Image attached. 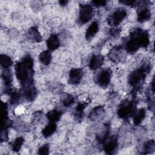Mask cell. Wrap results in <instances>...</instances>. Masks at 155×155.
Here are the masks:
<instances>
[{
  "label": "cell",
  "mask_w": 155,
  "mask_h": 155,
  "mask_svg": "<svg viewBox=\"0 0 155 155\" xmlns=\"http://www.w3.org/2000/svg\"><path fill=\"white\" fill-rule=\"evenodd\" d=\"M33 62L30 56H25L22 61L16 65V76L19 81L24 86L33 82Z\"/></svg>",
  "instance_id": "1"
},
{
  "label": "cell",
  "mask_w": 155,
  "mask_h": 155,
  "mask_svg": "<svg viewBox=\"0 0 155 155\" xmlns=\"http://www.w3.org/2000/svg\"><path fill=\"white\" fill-rule=\"evenodd\" d=\"M139 47L147 48L150 44L149 34L147 31H143L140 28L136 29L130 34V38Z\"/></svg>",
  "instance_id": "2"
},
{
  "label": "cell",
  "mask_w": 155,
  "mask_h": 155,
  "mask_svg": "<svg viewBox=\"0 0 155 155\" xmlns=\"http://www.w3.org/2000/svg\"><path fill=\"white\" fill-rule=\"evenodd\" d=\"M136 111L135 103L133 101H125L119 106L117 110V115L122 119H127L132 117Z\"/></svg>",
  "instance_id": "3"
},
{
  "label": "cell",
  "mask_w": 155,
  "mask_h": 155,
  "mask_svg": "<svg viewBox=\"0 0 155 155\" xmlns=\"http://www.w3.org/2000/svg\"><path fill=\"white\" fill-rule=\"evenodd\" d=\"M93 10L90 4H81L79 10V22L81 24L88 22L92 18Z\"/></svg>",
  "instance_id": "4"
},
{
  "label": "cell",
  "mask_w": 155,
  "mask_h": 155,
  "mask_svg": "<svg viewBox=\"0 0 155 155\" xmlns=\"http://www.w3.org/2000/svg\"><path fill=\"white\" fill-rule=\"evenodd\" d=\"M146 73L139 68L132 72L130 74L128 78V82L132 87L137 88L140 86V83L143 82Z\"/></svg>",
  "instance_id": "5"
},
{
  "label": "cell",
  "mask_w": 155,
  "mask_h": 155,
  "mask_svg": "<svg viewBox=\"0 0 155 155\" xmlns=\"http://www.w3.org/2000/svg\"><path fill=\"white\" fill-rule=\"evenodd\" d=\"M127 11L125 9L120 8L116 10L112 15L108 19V23L112 26L119 25L126 17Z\"/></svg>",
  "instance_id": "6"
},
{
  "label": "cell",
  "mask_w": 155,
  "mask_h": 155,
  "mask_svg": "<svg viewBox=\"0 0 155 155\" xmlns=\"http://www.w3.org/2000/svg\"><path fill=\"white\" fill-rule=\"evenodd\" d=\"M104 150L106 153L113 154L117 147V137L116 136H112L110 137H107L104 142Z\"/></svg>",
  "instance_id": "7"
},
{
  "label": "cell",
  "mask_w": 155,
  "mask_h": 155,
  "mask_svg": "<svg viewBox=\"0 0 155 155\" xmlns=\"http://www.w3.org/2000/svg\"><path fill=\"white\" fill-rule=\"evenodd\" d=\"M83 76V71L81 68L71 69L69 73L68 82L72 85L79 84Z\"/></svg>",
  "instance_id": "8"
},
{
  "label": "cell",
  "mask_w": 155,
  "mask_h": 155,
  "mask_svg": "<svg viewBox=\"0 0 155 155\" xmlns=\"http://www.w3.org/2000/svg\"><path fill=\"white\" fill-rule=\"evenodd\" d=\"M111 80V71L108 69L102 70L98 74L97 82L102 87H107Z\"/></svg>",
  "instance_id": "9"
},
{
  "label": "cell",
  "mask_w": 155,
  "mask_h": 155,
  "mask_svg": "<svg viewBox=\"0 0 155 155\" xmlns=\"http://www.w3.org/2000/svg\"><path fill=\"white\" fill-rule=\"evenodd\" d=\"M23 93L25 97L30 101H33L36 97V90L33 82L23 86Z\"/></svg>",
  "instance_id": "10"
},
{
  "label": "cell",
  "mask_w": 155,
  "mask_h": 155,
  "mask_svg": "<svg viewBox=\"0 0 155 155\" xmlns=\"http://www.w3.org/2000/svg\"><path fill=\"white\" fill-rule=\"evenodd\" d=\"M104 58L101 54H94L92 56L89 62V68L91 70H97L101 67L103 64Z\"/></svg>",
  "instance_id": "11"
},
{
  "label": "cell",
  "mask_w": 155,
  "mask_h": 155,
  "mask_svg": "<svg viewBox=\"0 0 155 155\" xmlns=\"http://www.w3.org/2000/svg\"><path fill=\"white\" fill-rule=\"evenodd\" d=\"M60 45V42L58 36L55 34H52L47 40V46L48 50H54L57 49Z\"/></svg>",
  "instance_id": "12"
},
{
  "label": "cell",
  "mask_w": 155,
  "mask_h": 155,
  "mask_svg": "<svg viewBox=\"0 0 155 155\" xmlns=\"http://www.w3.org/2000/svg\"><path fill=\"white\" fill-rule=\"evenodd\" d=\"M98 30H99L98 22L96 21L93 22L88 27L86 31V33H85L86 39L88 40L92 39L97 33Z\"/></svg>",
  "instance_id": "13"
},
{
  "label": "cell",
  "mask_w": 155,
  "mask_h": 155,
  "mask_svg": "<svg viewBox=\"0 0 155 155\" xmlns=\"http://www.w3.org/2000/svg\"><path fill=\"white\" fill-rule=\"evenodd\" d=\"M57 125L55 122H50L42 130V134L44 137H48L51 136L56 130Z\"/></svg>",
  "instance_id": "14"
},
{
  "label": "cell",
  "mask_w": 155,
  "mask_h": 155,
  "mask_svg": "<svg viewBox=\"0 0 155 155\" xmlns=\"http://www.w3.org/2000/svg\"><path fill=\"white\" fill-rule=\"evenodd\" d=\"M104 108L101 106H97L94 108L89 114V117L91 120H96L100 119L104 114Z\"/></svg>",
  "instance_id": "15"
},
{
  "label": "cell",
  "mask_w": 155,
  "mask_h": 155,
  "mask_svg": "<svg viewBox=\"0 0 155 155\" xmlns=\"http://www.w3.org/2000/svg\"><path fill=\"white\" fill-rule=\"evenodd\" d=\"M151 18V12L147 7L141 8L137 13V21L139 22H143L149 20Z\"/></svg>",
  "instance_id": "16"
},
{
  "label": "cell",
  "mask_w": 155,
  "mask_h": 155,
  "mask_svg": "<svg viewBox=\"0 0 155 155\" xmlns=\"http://www.w3.org/2000/svg\"><path fill=\"white\" fill-rule=\"evenodd\" d=\"M27 35L28 38L33 41L39 42L42 41V36H41L38 28L35 27H33L28 30Z\"/></svg>",
  "instance_id": "17"
},
{
  "label": "cell",
  "mask_w": 155,
  "mask_h": 155,
  "mask_svg": "<svg viewBox=\"0 0 155 155\" xmlns=\"http://www.w3.org/2000/svg\"><path fill=\"white\" fill-rule=\"evenodd\" d=\"M146 112L143 108H140L135 111L133 116V122L135 125H139L145 117Z\"/></svg>",
  "instance_id": "18"
},
{
  "label": "cell",
  "mask_w": 155,
  "mask_h": 155,
  "mask_svg": "<svg viewBox=\"0 0 155 155\" xmlns=\"http://www.w3.org/2000/svg\"><path fill=\"white\" fill-rule=\"evenodd\" d=\"M62 115V113L57 110H52L49 111L47 114L46 116L47 119L50 120V122H58Z\"/></svg>",
  "instance_id": "19"
},
{
  "label": "cell",
  "mask_w": 155,
  "mask_h": 155,
  "mask_svg": "<svg viewBox=\"0 0 155 155\" xmlns=\"http://www.w3.org/2000/svg\"><path fill=\"white\" fill-rule=\"evenodd\" d=\"M39 61L45 65H48L51 61V54L50 50L42 51L39 55Z\"/></svg>",
  "instance_id": "20"
},
{
  "label": "cell",
  "mask_w": 155,
  "mask_h": 155,
  "mask_svg": "<svg viewBox=\"0 0 155 155\" xmlns=\"http://www.w3.org/2000/svg\"><path fill=\"white\" fill-rule=\"evenodd\" d=\"M0 63L1 66L5 69V68H9L12 65L13 62L11 58L5 54H1Z\"/></svg>",
  "instance_id": "21"
},
{
  "label": "cell",
  "mask_w": 155,
  "mask_h": 155,
  "mask_svg": "<svg viewBox=\"0 0 155 155\" xmlns=\"http://www.w3.org/2000/svg\"><path fill=\"white\" fill-rule=\"evenodd\" d=\"M24 142V139L22 137H18L16 138L12 145V150L16 152L19 151L21 148Z\"/></svg>",
  "instance_id": "22"
},
{
  "label": "cell",
  "mask_w": 155,
  "mask_h": 155,
  "mask_svg": "<svg viewBox=\"0 0 155 155\" xmlns=\"http://www.w3.org/2000/svg\"><path fill=\"white\" fill-rule=\"evenodd\" d=\"M2 77L5 83V85L7 87V88H8V87L10 86L12 82V76L11 73L9 72V70H7V68H5L4 72L2 73Z\"/></svg>",
  "instance_id": "23"
},
{
  "label": "cell",
  "mask_w": 155,
  "mask_h": 155,
  "mask_svg": "<svg viewBox=\"0 0 155 155\" xmlns=\"http://www.w3.org/2000/svg\"><path fill=\"white\" fill-rule=\"evenodd\" d=\"M155 149V144H154V141L153 140H151L148 142H147L143 148V151L144 153H151L154 151Z\"/></svg>",
  "instance_id": "24"
},
{
  "label": "cell",
  "mask_w": 155,
  "mask_h": 155,
  "mask_svg": "<svg viewBox=\"0 0 155 155\" xmlns=\"http://www.w3.org/2000/svg\"><path fill=\"white\" fill-rule=\"evenodd\" d=\"M87 105H88L87 102L79 103L76 108V116H77L79 118L82 117L83 111L85 108V107L87 106Z\"/></svg>",
  "instance_id": "25"
},
{
  "label": "cell",
  "mask_w": 155,
  "mask_h": 155,
  "mask_svg": "<svg viewBox=\"0 0 155 155\" xmlns=\"http://www.w3.org/2000/svg\"><path fill=\"white\" fill-rule=\"evenodd\" d=\"M74 101V98L72 95L67 94L62 99V104L65 107H68L73 104Z\"/></svg>",
  "instance_id": "26"
},
{
  "label": "cell",
  "mask_w": 155,
  "mask_h": 155,
  "mask_svg": "<svg viewBox=\"0 0 155 155\" xmlns=\"http://www.w3.org/2000/svg\"><path fill=\"white\" fill-rule=\"evenodd\" d=\"M20 94L17 91H12L10 93V102L12 104H16L20 99Z\"/></svg>",
  "instance_id": "27"
},
{
  "label": "cell",
  "mask_w": 155,
  "mask_h": 155,
  "mask_svg": "<svg viewBox=\"0 0 155 155\" xmlns=\"http://www.w3.org/2000/svg\"><path fill=\"white\" fill-rule=\"evenodd\" d=\"M38 154L42 155H47L49 153V145L48 144H45L41 147L38 151Z\"/></svg>",
  "instance_id": "28"
},
{
  "label": "cell",
  "mask_w": 155,
  "mask_h": 155,
  "mask_svg": "<svg viewBox=\"0 0 155 155\" xmlns=\"http://www.w3.org/2000/svg\"><path fill=\"white\" fill-rule=\"evenodd\" d=\"M91 3L93 4V5L97 7H102L105 5L106 4V1H103V0H95V1H93L91 2Z\"/></svg>",
  "instance_id": "29"
},
{
  "label": "cell",
  "mask_w": 155,
  "mask_h": 155,
  "mask_svg": "<svg viewBox=\"0 0 155 155\" xmlns=\"http://www.w3.org/2000/svg\"><path fill=\"white\" fill-rule=\"evenodd\" d=\"M8 139V133L6 129H1V141H6Z\"/></svg>",
  "instance_id": "30"
},
{
  "label": "cell",
  "mask_w": 155,
  "mask_h": 155,
  "mask_svg": "<svg viewBox=\"0 0 155 155\" xmlns=\"http://www.w3.org/2000/svg\"><path fill=\"white\" fill-rule=\"evenodd\" d=\"M120 2L126 4L127 5L133 6V5H135V4H136L137 2L136 1H120Z\"/></svg>",
  "instance_id": "31"
},
{
  "label": "cell",
  "mask_w": 155,
  "mask_h": 155,
  "mask_svg": "<svg viewBox=\"0 0 155 155\" xmlns=\"http://www.w3.org/2000/svg\"><path fill=\"white\" fill-rule=\"evenodd\" d=\"M59 3L62 5H65L67 4V3H68V1H59Z\"/></svg>",
  "instance_id": "32"
}]
</instances>
